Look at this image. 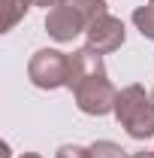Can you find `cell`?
<instances>
[{
    "label": "cell",
    "mask_w": 154,
    "mask_h": 158,
    "mask_svg": "<svg viewBox=\"0 0 154 158\" xmlns=\"http://www.w3.org/2000/svg\"><path fill=\"white\" fill-rule=\"evenodd\" d=\"M112 116L118 118V125L133 140L154 137V100L139 82H130V85H124L118 91L115 113Z\"/></svg>",
    "instance_id": "obj_1"
},
{
    "label": "cell",
    "mask_w": 154,
    "mask_h": 158,
    "mask_svg": "<svg viewBox=\"0 0 154 158\" xmlns=\"http://www.w3.org/2000/svg\"><path fill=\"white\" fill-rule=\"evenodd\" d=\"M27 79L42 88V91H55L67 88L70 82V55L60 49H39L27 61Z\"/></svg>",
    "instance_id": "obj_2"
},
{
    "label": "cell",
    "mask_w": 154,
    "mask_h": 158,
    "mask_svg": "<svg viewBox=\"0 0 154 158\" xmlns=\"http://www.w3.org/2000/svg\"><path fill=\"white\" fill-rule=\"evenodd\" d=\"M73 98L85 116H109V113H115L118 88L109 82V76H94L88 82H82L73 91Z\"/></svg>",
    "instance_id": "obj_3"
},
{
    "label": "cell",
    "mask_w": 154,
    "mask_h": 158,
    "mask_svg": "<svg viewBox=\"0 0 154 158\" xmlns=\"http://www.w3.org/2000/svg\"><path fill=\"white\" fill-rule=\"evenodd\" d=\"M85 40H88V49H94L100 55H109V52H118L127 40V27L124 21L115 19V15H97L94 21H88V31H85Z\"/></svg>",
    "instance_id": "obj_4"
},
{
    "label": "cell",
    "mask_w": 154,
    "mask_h": 158,
    "mask_svg": "<svg viewBox=\"0 0 154 158\" xmlns=\"http://www.w3.org/2000/svg\"><path fill=\"white\" fill-rule=\"evenodd\" d=\"M45 31H48V37L58 40V43H73L79 34L88 31V21H85V15L79 12L76 6L67 0V3H60L55 9H48V15H45Z\"/></svg>",
    "instance_id": "obj_5"
},
{
    "label": "cell",
    "mask_w": 154,
    "mask_h": 158,
    "mask_svg": "<svg viewBox=\"0 0 154 158\" xmlns=\"http://www.w3.org/2000/svg\"><path fill=\"white\" fill-rule=\"evenodd\" d=\"M94 76H106V64H103V55L94 52V49H76L73 55H70V82H67V88L70 91H76L82 82H88V79Z\"/></svg>",
    "instance_id": "obj_6"
},
{
    "label": "cell",
    "mask_w": 154,
    "mask_h": 158,
    "mask_svg": "<svg viewBox=\"0 0 154 158\" xmlns=\"http://www.w3.org/2000/svg\"><path fill=\"white\" fill-rule=\"evenodd\" d=\"M30 6H33V0H3V34L12 31V27L27 15Z\"/></svg>",
    "instance_id": "obj_7"
},
{
    "label": "cell",
    "mask_w": 154,
    "mask_h": 158,
    "mask_svg": "<svg viewBox=\"0 0 154 158\" xmlns=\"http://www.w3.org/2000/svg\"><path fill=\"white\" fill-rule=\"evenodd\" d=\"M133 24L145 40H154V6H136L133 9Z\"/></svg>",
    "instance_id": "obj_8"
},
{
    "label": "cell",
    "mask_w": 154,
    "mask_h": 158,
    "mask_svg": "<svg viewBox=\"0 0 154 158\" xmlns=\"http://www.w3.org/2000/svg\"><path fill=\"white\" fill-rule=\"evenodd\" d=\"M88 149H91V158H130L115 140H97V143H91Z\"/></svg>",
    "instance_id": "obj_9"
},
{
    "label": "cell",
    "mask_w": 154,
    "mask_h": 158,
    "mask_svg": "<svg viewBox=\"0 0 154 158\" xmlns=\"http://www.w3.org/2000/svg\"><path fill=\"white\" fill-rule=\"evenodd\" d=\"M70 3L85 15V21H94L97 15H106V12H109V9H106V0H70Z\"/></svg>",
    "instance_id": "obj_10"
},
{
    "label": "cell",
    "mask_w": 154,
    "mask_h": 158,
    "mask_svg": "<svg viewBox=\"0 0 154 158\" xmlns=\"http://www.w3.org/2000/svg\"><path fill=\"white\" fill-rule=\"evenodd\" d=\"M55 158H91V149H85V146H79V143H64Z\"/></svg>",
    "instance_id": "obj_11"
},
{
    "label": "cell",
    "mask_w": 154,
    "mask_h": 158,
    "mask_svg": "<svg viewBox=\"0 0 154 158\" xmlns=\"http://www.w3.org/2000/svg\"><path fill=\"white\" fill-rule=\"evenodd\" d=\"M60 3H67V0H33V6H42V9H55Z\"/></svg>",
    "instance_id": "obj_12"
},
{
    "label": "cell",
    "mask_w": 154,
    "mask_h": 158,
    "mask_svg": "<svg viewBox=\"0 0 154 158\" xmlns=\"http://www.w3.org/2000/svg\"><path fill=\"white\" fill-rule=\"evenodd\" d=\"M130 158H154V152H148V149H142V152H133Z\"/></svg>",
    "instance_id": "obj_13"
},
{
    "label": "cell",
    "mask_w": 154,
    "mask_h": 158,
    "mask_svg": "<svg viewBox=\"0 0 154 158\" xmlns=\"http://www.w3.org/2000/svg\"><path fill=\"white\" fill-rule=\"evenodd\" d=\"M18 158H42L39 152H24V155H18Z\"/></svg>",
    "instance_id": "obj_14"
},
{
    "label": "cell",
    "mask_w": 154,
    "mask_h": 158,
    "mask_svg": "<svg viewBox=\"0 0 154 158\" xmlns=\"http://www.w3.org/2000/svg\"><path fill=\"white\" fill-rule=\"evenodd\" d=\"M148 6H154V0H148Z\"/></svg>",
    "instance_id": "obj_15"
},
{
    "label": "cell",
    "mask_w": 154,
    "mask_h": 158,
    "mask_svg": "<svg viewBox=\"0 0 154 158\" xmlns=\"http://www.w3.org/2000/svg\"><path fill=\"white\" fill-rule=\"evenodd\" d=\"M151 100H154V91H151Z\"/></svg>",
    "instance_id": "obj_16"
},
{
    "label": "cell",
    "mask_w": 154,
    "mask_h": 158,
    "mask_svg": "<svg viewBox=\"0 0 154 158\" xmlns=\"http://www.w3.org/2000/svg\"><path fill=\"white\" fill-rule=\"evenodd\" d=\"M106 3H109V0H106Z\"/></svg>",
    "instance_id": "obj_17"
}]
</instances>
